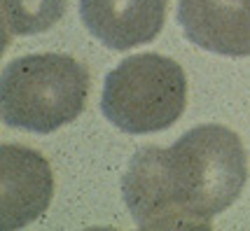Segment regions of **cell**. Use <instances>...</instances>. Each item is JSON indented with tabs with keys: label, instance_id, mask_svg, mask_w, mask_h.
<instances>
[{
	"label": "cell",
	"instance_id": "1",
	"mask_svg": "<svg viewBox=\"0 0 250 231\" xmlns=\"http://www.w3.org/2000/svg\"><path fill=\"white\" fill-rule=\"evenodd\" d=\"M248 154L222 124H201L171 147L136 150L122 177V194L133 222L145 231L210 229L215 215L241 196Z\"/></svg>",
	"mask_w": 250,
	"mask_h": 231
},
{
	"label": "cell",
	"instance_id": "2",
	"mask_svg": "<svg viewBox=\"0 0 250 231\" xmlns=\"http://www.w3.org/2000/svg\"><path fill=\"white\" fill-rule=\"evenodd\" d=\"M87 96V66L68 54H28L2 68L0 112L12 129L54 133L82 115Z\"/></svg>",
	"mask_w": 250,
	"mask_h": 231
},
{
	"label": "cell",
	"instance_id": "3",
	"mask_svg": "<svg viewBox=\"0 0 250 231\" xmlns=\"http://www.w3.org/2000/svg\"><path fill=\"white\" fill-rule=\"evenodd\" d=\"M185 105V70L157 52L124 58L108 73L101 96L105 119L131 135L166 131L183 117Z\"/></svg>",
	"mask_w": 250,
	"mask_h": 231
},
{
	"label": "cell",
	"instance_id": "4",
	"mask_svg": "<svg viewBox=\"0 0 250 231\" xmlns=\"http://www.w3.org/2000/svg\"><path fill=\"white\" fill-rule=\"evenodd\" d=\"M54 194V175L40 152L5 143L0 150V229H21L42 215Z\"/></svg>",
	"mask_w": 250,
	"mask_h": 231
},
{
	"label": "cell",
	"instance_id": "5",
	"mask_svg": "<svg viewBox=\"0 0 250 231\" xmlns=\"http://www.w3.org/2000/svg\"><path fill=\"white\" fill-rule=\"evenodd\" d=\"M168 0H80V17L101 44L115 52L152 42L162 33Z\"/></svg>",
	"mask_w": 250,
	"mask_h": 231
},
{
	"label": "cell",
	"instance_id": "6",
	"mask_svg": "<svg viewBox=\"0 0 250 231\" xmlns=\"http://www.w3.org/2000/svg\"><path fill=\"white\" fill-rule=\"evenodd\" d=\"M178 23L206 52L250 56V0H178Z\"/></svg>",
	"mask_w": 250,
	"mask_h": 231
},
{
	"label": "cell",
	"instance_id": "7",
	"mask_svg": "<svg viewBox=\"0 0 250 231\" xmlns=\"http://www.w3.org/2000/svg\"><path fill=\"white\" fill-rule=\"evenodd\" d=\"M68 0H0L5 44L10 38L38 35L54 28L65 14Z\"/></svg>",
	"mask_w": 250,
	"mask_h": 231
}]
</instances>
